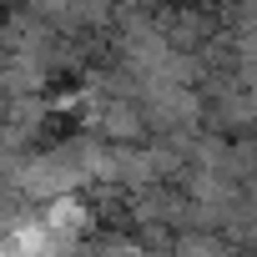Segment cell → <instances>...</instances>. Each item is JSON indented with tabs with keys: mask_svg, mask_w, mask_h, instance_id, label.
Returning <instances> with one entry per match:
<instances>
[{
	"mask_svg": "<svg viewBox=\"0 0 257 257\" xmlns=\"http://www.w3.org/2000/svg\"><path fill=\"white\" fill-rule=\"evenodd\" d=\"M157 26H162V36L177 56L202 61L222 36V11H217V0H162Z\"/></svg>",
	"mask_w": 257,
	"mask_h": 257,
	"instance_id": "obj_1",
	"label": "cell"
}]
</instances>
